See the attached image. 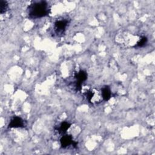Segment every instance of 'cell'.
I'll return each instance as SVG.
<instances>
[{"instance_id":"obj_1","label":"cell","mask_w":155,"mask_h":155,"mask_svg":"<svg viewBox=\"0 0 155 155\" xmlns=\"http://www.w3.org/2000/svg\"><path fill=\"white\" fill-rule=\"evenodd\" d=\"M50 8L46 1H41L35 2L27 7V13L30 18L37 19L48 15Z\"/></svg>"},{"instance_id":"obj_5","label":"cell","mask_w":155,"mask_h":155,"mask_svg":"<svg viewBox=\"0 0 155 155\" xmlns=\"http://www.w3.org/2000/svg\"><path fill=\"white\" fill-rule=\"evenodd\" d=\"M25 127V122L24 119H22L19 116H14L10 120L8 128H23Z\"/></svg>"},{"instance_id":"obj_2","label":"cell","mask_w":155,"mask_h":155,"mask_svg":"<svg viewBox=\"0 0 155 155\" xmlns=\"http://www.w3.org/2000/svg\"><path fill=\"white\" fill-rule=\"evenodd\" d=\"M84 94L88 101L92 104H99L103 101L101 91L96 88L89 89L85 91Z\"/></svg>"},{"instance_id":"obj_6","label":"cell","mask_w":155,"mask_h":155,"mask_svg":"<svg viewBox=\"0 0 155 155\" xmlns=\"http://www.w3.org/2000/svg\"><path fill=\"white\" fill-rule=\"evenodd\" d=\"M73 142L74 140L73 139V137L70 134L64 135L60 139L61 145V147L63 148H65L70 145H72Z\"/></svg>"},{"instance_id":"obj_3","label":"cell","mask_w":155,"mask_h":155,"mask_svg":"<svg viewBox=\"0 0 155 155\" xmlns=\"http://www.w3.org/2000/svg\"><path fill=\"white\" fill-rule=\"evenodd\" d=\"M75 81V88L77 90L80 91L82 89V84L87 79L88 74L84 70H80L76 73L74 76Z\"/></svg>"},{"instance_id":"obj_9","label":"cell","mask_w":155,"mask_h":155,"mask_svg":"<svg viewBox=\"0 0 155 155\" xmlns=\"http://www.w3.org/2000/svg\"><path fill=\"white\" fill-rule=\"evenodd\" d=\"M8 8V5L7 1L1 0L0 1V13H5Z\"/></svg>"},{"instance_id":"obj_10","label":"cell","mask_w":155,"mask_h":155,"mask_svg":"<svg viewBox=\"0 0 155 155\" xmlns=\"http://www.w3.org/2000/svg\"><path fill=\"white\" fill-rule=\"evenodd\" d=\"M147 41H148L147 38L146 36H142L140 37V38L137 42L136 47H143L147 43Z\"/></svg>"},{"instance_id":"obj_8","label":"cell","mask_w":155,"mask_h":155,"mask_svg":"<svg viewBox=\"0 0 155 155\" xmlns=\"http://www.w3.org/2000/svg\"><path fill=\"white\" fill-rule=\"evenodd\" d=\"M71 126V124H70L68 122L64 121L61 122L58 127V128H56V130L59 133H65L68 129Z\"/></svg>"},{"instance_id":"obj_4","label":"cell","mask_w":155,"mask_h":155,"mask_svg":"<svg viewBox=\"0 0 155 155\" xmlns=\"http://www.w3.org/2000/svg\"><path fill=\"white\" fill-rule=\"evenodd\" d=\"M68 23V20L67 19H61L56 20L54 22V27L55 33L58 35H62L65 32Z\"/></svg>"},{"instance_id":"obj_7","label":"cell","mask_w":155,"mask_h":155,"mask_svg":"<svg viewBox=\"0 0 155 155\" xmlns=\"http://www.w3.org/2000/svg\"><path fill=\"white\" fill-rule=\"evenodd\" d=\"M101 91L103 101H107L111 98V91L110 88L108 86L105 85L104 87H102Z\"/></svg>"}]
</instances>
